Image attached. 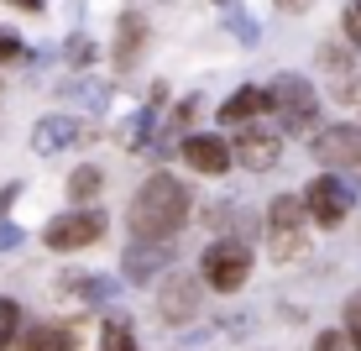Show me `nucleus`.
<instances>
[{"label":"nucleus","instance_id":"f257e3e1","mask_svg":"<svg viewBox=\"0 0 361 351\" xmlns=\"http://www.w3.org/2000/svg\"><path fill=\"white\" fill-rule=\"evenodd\" d=\"M131 231L142 242H168L178 225H189V189L173 173H147V184L131 194Z\"/></svg>","mask_w":361,"mask_h":351},{"label":"nucleus","instance_id":"5701e85b","mask_svg":"<svg viewBox=\"0 0 361 351\" xmlns=\"http://www.w3.org/2000/svg\"><path fill=\"white\" fill-rule=\"evenodd\" d=\"M351 346V335H341V331H319V341H314V351H345Z\"/></svg>","mask_w":361,"mask_h":351},{"label":"nucleus","instance_id":"9d476101","mask_svg":"<svg viewBox=\"0 0 361 351\" xmlns=\"http://www.w3.org/2000/svg\"><path fill=\"white\" fill-rule=\"evenodd\" d=\"M173 268V246L168 242H142L136 236V246L126 252V262H121V278L126 283H147V278H157V273H168Z\"/></svg>","mask_w":361,"mask_h":351},{"label":"nucleus","instance_id":"9b49d317","mask_svg":"<svg viewBox=\"0 0 361 351\" xmlns=\"http://www.w3.org/2000/svg\"><path fill=\"white\" fill-rule=\"evenodd\" d=\"M235 157H241L252 173H267V168H278L283 142H278L272 131H262V126H252V131H235Z\"/></svg>","mask_w":361,"mask_h":351},{"label":"nucleus","instance_id":"aec40b11","mask_svg":"<svg viewBox=\"0 0 361 351\" xmlns=\"http://www.w3.org/2000/svg\"><path fill=\"white\" fill-rule=\"evenodd\" d=\"M345 335H351V346L361 351V294L345 299Z\"/></svg>","mask_w":361,"mask_h":351},{"label":"nucleus","instance_id":"a211bd4d","mask_svg":"<svg viewBox=\"0 0 361 351\" xmlns=\"http://www.w3.org/2000/svg\"><path fill=\"white\" fill-rule=\"evenodd\" d=\"M99 351H136V341H131V331L121 320H110L105 335H99Z\"/></svg>","mask_w":361,"mask_h":351},{"label":"nucleus","instance_id":"7ed1b4c3","mask_svg":"<svg viewBox=\"0 0 361 351\" xmlns=\"http://www.w3.org/2000/svg\"><path fill=\"white\" fill-rule=\"evenodd\" d=\"M309 199L304 194H278L267 210V236H272V257L278 262H293L304 252V231H309Z\"/></svg>","mask_w":361,"mask_h":351},{"label":"nucleus","instance_id":"1a4fd4ad","mask_svg":"<svg viewBox=\"0 0 361 351\" xmlns=\"http://www.w3.org/2000/svg\"><path fill=\"white\" fill-rule=\"evenodd\" d=\"M183 157H189L194 173H209V179H220V173H231L235 147L226 142V136H215V131H199V136H189V142H183Z\"/></svg>","mask_w":361,"mask_h":351},{"label":"nucleus","instance_id":"393cba45","mask_svg":"<svg viewBox=\"0 0 361 351\" xmlns=\"http://www.w3.org/2000/svg\"><path fill=\"white\" fill-rule=\"evenodd\" d=\"M68 58H73V64H90V42H84V37H73V42H68Z\"/></svg>","mask_w":361,"mask_h":351},{"label":"nucleus","instance_id":"6e6552de","mask_svg":"<svg viewBox=\"0 0 361 351\" xmlns=\"http://www.w3.org/2000/svg\"><path fill=\"white\" fill-rule=\"evenodd\" d=\"M304 199H309V215H314L319 231H335V225L351 215V189H345L341 173H319V179L304 189Z\"/></svg>","mask_w":361,"mask_h":351},{"label":"nucleus","instance_id":"b1692460","mask_svg":"<svg viewBox=\"0 0 361 351\" xmlns=\"http://www.w3.org/2000/svg\"><path fill=\"white\" fill-rule=\"evenodd\" d=\"M11 246H21V231H16V225H6V220H0V252H11Z\"/></svg>","mask_w":361,"mask_h":351},{"label":"nucleus","instance_id":"dca6fc26","mask_svg":"<svg viewBox=\"0 0 361 351\" xmlns=\"http://www.w3.org/2000/svg\"><path fill=\"white\" fill-rule=\"evenodd\" d=\"M99 189H105V173L99 168H73V179H68V199L73 205H90Z\"/></svg>","mask_w":361,"mask_h":351},{"label":"nucleus","instance_id":"f3484780","mask_svg":"<svg viewBox=\"0 0 361 351\" xmlns=\"http://www.w3.org/2000/svg\"><path fill=\"white\" fill-rule=\"evenodd\" d=\"M16 335H21V309H16V299H0V351L16 341Z\"/></svg>","mask_w":361,"mask_h":351},{"label":"nucleus","instance_id":"ddd939ff","mask_svg":"<svg viewBox=\"0 0 361 351\" xmlns=\"http://www.w3.org/2000/svg\"><path fill=\"white\" fill-rule=\"evenodd\" d=\"M262 110H272V90L262 84H241L226 105H220V126H241V121H257Z\"/></svg>","mask_w":361,"mask_h":351},{"label":"nucleus","instance_id":"f8f14e48","mask_svg":"<svg viewBox=\"0 0 361 351\" xmlns=\"http://www.w3.org/2000/svg\"><path fill=\"white\" fill-rule=\"evenodd\" d=\"M142 47H147V21H142V11H121V21H116V53H110V64H116L121 73L136 69Z\"/></svg>","mask_w":361,"mask_h":351},{"label":"nucleus","instance_id":"6ab92c4d","mask_svg":"<svg viewBox=\"0 0 361 351\" xmlns=\"http://www.w3.org/2000/svg\"><path fill=\"white\" fill-rule=\"evenodd\" d=\"M325 69H335V73H341V53H335V47H325ZM356 95H361V84L341 79V90H335V100H341V105H351Z\"/></svg>","mask_w":361,"mask_h":351},{"label":"nucleus","instance_id":"423d86ee","mask_svg":"<svg viewBox=\"0 0 361 351\" xmlns=\"http://www.w3.org/2000/svg\"><path fill=\"white\" fill-rule=\"evenodd\" d=\"M314 157L325 162L330 173L361 184V131L356 126H325V131H314Z\"/></svg>","mask_w":361,"mask_h":351},{"label":"nucleus","instance_id":"f03ea898","mask_svg":"<svg viewBox=\"0 0 361 351\" xmlns=\"http://www.w3.org/2000/svg\"><path fill=\"white\" fill-rule=\"evenodd\" d=\"M267 90H272V110H278L283 131H293V136H314V131H319V95H314V79H304V73H278Z\"/></svg>","mask_w":361,"mask_h":351},{"label":"nucleus","instance_id":"2eb2a0df","mask_svg":"<svg viewBox=\"0 0 361 351\" xmlns=\"http://www.w3.org/2000/svg\"><path fill=\"white\" fill-rule=\"evenodd\" d=\"M21 351H79V335H73V325L47 320V325H32V331H27Z\"/></svg>","mask_w":361,"mask_h":351},{"label":"nucleus","instance_id":"412c9836","mask_svg":"<svg viewBox=\"0 0 361 351\" xmlns=\"http://www.w3.org/2000/svg\"><path fill=\"white\" fill-rule=\"evenodd\" d=\"M27 58V42L16 32H0V64H21Z\"/></svg>","mask_w":361,"mask_h":351},{"label":"nucleus","instance_id":"39448f33","mask_svg":"<svg viewBox=\"0 0 361 351\" xmlns=\"http://www.w3.org/2000/svg\"><path fill=\"white\" fill-rule=\"evenodd\" d=\"M246 278H252V246L246 242H209V252H204V283L209 288H220V294H235Z\"/></svg>","mask_w":361,"mask_h":351},{"label":"nucleus","instance_id":"0eeeda50","mask_svg":"<svg viewBox=\"0 0 361 351\" xmlns=\"http://www.w3.org/2000/svg\"><path fill=\"white\" fill-rule=\"evenodd\" d=\"M99 236H105V215H99V210H68V215L47 220L42 242L53 246V252H79V246H94Z\"/></svg>","mask_w":361,"mask_h":351},{"label":"nucleus","instance_id":"4be33fe9","mask_svg":"<svg viewBox=\"0 0 361 351\" xmlns=\"http://www.w3.org/2000/svg\"><path fill=\"white\" fill-rule=\"evenodd\" d=\"M341 27H345V37H351V47H361V0H351V6H345Z\"/></svg>","mask_w":361,"mask_h":351},{"label":"nucleus","instance_id":"a878e982","mask_svg":"<svg viewBox=\"0 0 361 351\" xmlns=\"http://www.w3.org/2000/svg\"><path fill=\"white\" fill-rule=\"evenodd\" d=\"M272 6H278V11H288V16H298V11H309L314 0H272Z\"/></svg>","mask_w":361,"mask_h":351},{"label":"nucleus","instance_id":"4468645a","mask_svg":"<svg viewBox=\"0 0 361 351\" xmlns=\"http://www.w3.org/2000/svg\"><path fill=\"white\" fill-rule=\"evenodd\" d=\"M73 142H84V126H79L73 116H47V121H37V136H32L37 153H58V147H73Z\"/></svg>","mask_w":361,"mask_h":351},{"label":"nucleus","instance_id":"20e7f679","mask_svg":"<svg viewBox=\"0 0 361 351\" xmlns=\"http://www.w3.org/2000/svg\"><path fill=\"white\" fill-rule=\"evenodd\" d=\"M204 304V278H194L189 268H168L163 283H157V315L168 325H189Z\"/></svg>","mask_w":361,"mask_h":351},{"label":"nucleus","instance_id":"bb28decb","mask_svg":"<svg viewBox=\"0 0 361 351\" xmlns=\"http://www.w3.org/2000/svg\"><path fill=\"white\" fill-rule=\"evenodd\" d=\"M11 6H21V11H42V0H11Z\"/></svg>","mask_w":361,"mask_h":351}]
</instances>
